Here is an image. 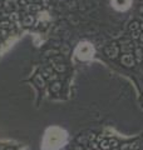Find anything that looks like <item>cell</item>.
<instances>
[{
	"label": "cell",
	"instance_id": "6da1fadb",
	"mask_svg": "<svg viewBox=\"0 0 143 150\" xmlns=\"http://www.w3.org/2000/svg\"><path fill=\"white\" fill-rule=\"evenodd\" d=\"M66 134L60 128H50L46 131L44 138V149L45 150H56L65 143Z\"/></svg>",
	"mask_w": 143,
	"mask_h": 150
},
{
	"label": "cell",
	"instance_id": "7a4b0ae2",
	"mask_svg": "<svg viewBox=\"0 0 143 150\" xmlns=\"http://www.w3.org/2000/svg\"><path fill=\"white\" fill-rule=\"evenodd\" d=\"M93 53H94L93 46L90 45V44H88V43L80 44L78 48H77V51H75V54L78 55V58L79 59H83V60L90 59L93 56Z\"/></svg>",
	"mask_w": 143,
	"mask_h": 150
},
{
	"label": "cell",
	"instance_id": "3957f363",
	"mask_svg": "<svg viewBox=\"0 0 143 150\" xmlns=\"http://www.w3.org/2000/svg\"><path fill=\"white\" fill-rule=\"evenodd\" d=\"M132 0H112V5L117 10H127L131 6Z\"/></svg>",
	"mask_w": 143,
	"mask_h": 150
}]
</instances>
